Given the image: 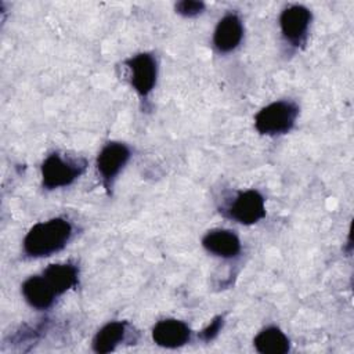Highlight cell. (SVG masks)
<instances>
[{
	"instance_id": "9",
	"label": "cell",
	"mask_w": 354,
	"mask_h": 354,
	"mask_svg": "<svg viewBox=\"0 0 354 354\" xmlns=\"http://www.w3.org/2000/svg\"><path fill=\"white\" fill-rule=\"evenodd\" d=\"M192 330L181 319L163 318L152 328V340L155 344L165 348H178L189 343Z\"/></svg>"
},
{
	"instance_id": "5",
	"label": "cell",
	"mask_w": 354,
	"mask_h": 354,
	"mask_svg": "<svg viewBox=\"0 0 354 354\" xmlns=\"http://www.w3.org/2000/svg\"><path fill=\"white\" fill-rule=\"evenodd\" d=\"M223 213L235 223L252 225L266 217V199L257 189L239 191L223 209Z\"/></svg>"
},
{
	"instance_id": "8",
	"label": "cell",
	"mask_w": 354,
	"mask_h": 354,
	"mask_svg": "<svg viewBox=\"0 0 354 354\" xmlns=\"http://www.w3.org/2000/svg\"><path fill=\"white\" fill-rule=\"evenodd\" d=\"M243 24L236 12H227L221 17L213 32V46L220 54L232 53L243 39Z\"/></svg>"
},
{
	"instance_id": "13",
	"label": "cell",
	"mask_w": 354,
	"mask_h": 354,
	"mask_svg": "<svg viewBox=\"0 0 354 354\" xmlns=\"http://www.w3.org/2000/svg\"><path fill=\"white\" fill-rule=\"evenodd\" d=\"M127 328L129 324L126 321H111L105 324L93 337V351L98 354L113 351L127 339Z\"/></svg>"
},
{
	"instance_id": "14",
	"label": "cell",
	"mask_w": 354,
	"mask_h": 354,
	"mask_svg": "<svg viewBox=\"0 0 354 354\" xmlns=\"http://www.w3.org/2000/svg\"><path fill=\"white\" fill-rule=\"evenodd\" d=\"M253 346L261 354H285L290 350V340L281 328L270 325L254 336Z\"/></svg>"
},
{
	"instance_id": "11",
	"label": "cell",
	"mask_w": 354,
	"mask_h": 354,
	"mask_svg": "<svg viewBox=\"0 0 354 354\" xmlns=\"http://www.w3.org/2000/svg\"><path fill=\"white\" fill-rule=\"evenodd\" d=\"M21 292L25 301L39 311L48 310L58 297L43 275H32L22 285Z\"/></svg>"
},
{
	"instance_id": "7",
	"label": "cell",
	"mask_w": 354,
	"mask_h": 354,
	"mask_svg": "<svg viewBox=\"0 0 354 354\" xmlns=\"http://www.w3.org/2000/svg\"><path fill=\"white\" fill-rule=\"evenodd\" d=\"M311 21V11L301 4H290L283 8L279 15V29L283 40L293 47L304 44Z\"/></svg>"
},
{
	"instance_id": "1",
	"label": "cell",
	"mask_w": 354,
	"mask_h": 354,
	"mask_svg": "<svg viewBox=\"0 0 354 354\" xmlns=\"http://www.w3.org/2000/svg\"><path fill=\"white\" fill-rule=\"evenodd\" d=\"M73 236V225L64 217L39 221L30 227L22 241L26 257L41 259L61 252Z\"/></svg>"
},
{
	"instance_id": "16",
	"label": "cell",
	"mask_w": 354,
	"mask_h": 354,
	"mask_svg": "<svg viewBox=\"0 0 354 354\" xmlns=\"http://www.w3.org/2000/svg\"><path fill=\"white\" fill-rule=\"evenodd\" d=\"M223 326H224V317H223V315H216V317L210 321V324L199 332V339H201L202 342H205V343L212 342L213 339L217 337V335L220 333V330L223 329Z\"/></svg>"
},
{
	"instance_id": "15",
	"label": "cell",
	"mask_w": 354,
	"mask_h": 354,
	"mask_svg": "<svg viewBox=\"0 0 354 354\" xmlns=\"http://www.w3.org/2000/svg\"><path fill=\"white\" fill-rule=\"evenodd\" d=\"M206 4L203 1H196V0H183L176 3L174 8L176 12L185 17V18H194L198 17L205 11Z\"/></svg>"
},
{
	"instance_id": "12",
	"label": "cell",
	"mask_w": 354,
	"mask_h": 354,
	"mask_svg": "<svg viewBox=\"0 0 354 354\" xmlns=\"http://www.w3.org/2000/svg\"><path fill=\"white\" fill-rule=\"evenodd\" d=\"M41 275L53 288L57 296L73 289L79 283V268L73 263H54L47 266Z\"/></svg>"
},
{
	"instance_id": "10",
	"label": "cell",
	"mask_w": 354,
	"mask_h": 354,
	"mask_svg": "<svg viewBox=\"0 0 354 354\" xmlns=\"http://www.w3.org/2000/svg\"><path fill=\"white\" fill-rule=\"evenodd\" d=\"M203 249L212 256L223 260H231L241 254L242 243L239 236L225 228H213L207 231L202 238Z\"/></svg>"
},
{
	"instance_id": "2",
	"label": "cell",
	"mask_w": 354,
	"mask_h": 354,
	"mask_svg": "<svg viewBox=\"0 0 354 354\" xmlns=\"http://www.w3.org/2000/svg\"><path fill=\"white\" fill-rule=\"evenodd\" d=\"M84 158H71L59 152L50 153L41 163V187L47 191L68 187L75 183L86 170Z\"/></svg>"
},
{
	"instance_id": "3",
	"label": "cell",
	"mask_w": 354,
	"mask_h": 354,
	"mask_svg": "<svg viewBox=\"0 0 354 354\" xmlns=\"http://www.w3.org/2000/svg\"><path fill=\"white\" fill-rule=\"evenodd\" d=\"M299 113L300 108L295 101L278 100L256 113L254 127L261 136H282L295 127Z\"/></svg>"
},
{
	"instance_id": "6",
	"label": "cell",
	"mask_w": 354,
	"mask_h": 354,
	"mask_svg": "<svg viewBox=\"0 0 354 354\" xmlns=\"http://www.w3.org/2000/svg\"><path fill=\"white\" fill-rule=\"evenodd\" d=\"M129 69L130 84L141 100L152 93L158 79V61L152 53H138L124 61Z\"/></svg>"
},
{
	"instance_id": "4",
	"label": "cell",
	"mask_w": 354,
	"mask_h": 354,
	"mask_svg": "<svg viewBox=\"0 0 354 354\" xmlns=\"http://www.w3.org/2000/svg\"><path fill=\"white\" fill-rule=\"evenodd\" d=\"M130 158H131L130 147L120 141H109L98 152L95 167L108 195L112 191L116 177L127 165Z\"/></svg>"
}]
</instances>
